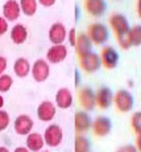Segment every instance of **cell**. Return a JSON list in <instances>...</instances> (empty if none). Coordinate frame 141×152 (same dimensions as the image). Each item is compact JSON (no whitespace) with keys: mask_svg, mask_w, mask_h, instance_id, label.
Returning <instances> with one entry per match:
<instances>
[{"mask_svg":"<svg viewBox=\"0 0 141 152\" xmlns=\"http://www.w3.org/2000/svg\"><path fill=\"white\" fill-rule=\"evenodd\" d=\"M87 34H89L91 42L95 45H103L108 40V29L100 23L91 24L87 29Z\"/></svg>","mask_w":141,"mask_h":152,"instance_id":"obj_1","label":"cell"},{"mask_svg":"<svg viewBox=\"0 0 141 152\" xmlns=\"http://www.w3.org/2000/svg\"><path fill=\"white\" fill-rule=\"evenodd\" d=\"M62 139H63V132L62 128L58 124H50L45 130L44 140H45V144H48L49 147H58L62 143Z\"/></svg>","mask_w":141,"mask_h":152,"instance_id":"obj_2","label":"cell"},{"mask_svg":"<svg viewBox=\"0 0 141 152\" xmlns=\"http://www.w3.org/2000/svg\"><path fill=\"white\" fill-rule=\"evenodd\" d=\"M113 102L116 104V109L121 113H128L133 107V97L128 90H119L113 97Z\"/></svg>","mask_w":141,"mask_h":152,"instance_id":"obj_3","label":"cell"},{"mask_svg":"<svg viewBox=\"0 0 141 152\" xmlns=\"http://www.w3.org/2000/svg\"><path fill=\"white\" fill-rule=\"evenodd\" d=\"M79 64H81V68L86 73H94L100 68V65H102L100 56H98L96 53H94V52H90V53L79 57Z\"/></svg>","mask_w":141,"mask_h":152,"instance_id":"obj_4","label":"cell"},{"mask_svg":"<svg viewBox=\"0 0 141 152\" xmlns=\"http://www.w3.org/2000/svg\"><path fill=\"white\" fill-rule=\"evenodd\" d=\"M32 75H33V80L36 82H44V81L48 80L49 74H50V66L49 62L45 60H37L36 62L32 66Z\"/></svg>","mask_w":141,"mask_h":152,"instance_id":"obj_5","label":"cell"},{"mask_svg":"<svg viewBox=\"0 0 141 152\" xmlns=\"http://www.w3.org/2000/svg\"><path fill=\"white\" fill-rule=\"evenodd\" d=\"M110 25H111V28L113 29V32L116 33V36L123 34V33H127V32H129V29H131L127 17L121 13H112L111 15L110 16Z\"/></svg>","mask_w":141,"mask_h":152,"instance_id":"obj_6","label":"cell"},{"mask_svg":"<svg viewBox=\"0 0 141 152\" xmlns=\"http://www.w3.org/2000/svg\"><path fill=\"white\" fill-rule=\"evenodd\" d=\"M100 61L105 69H115L119 62V54L112 46H104L100 52Z\"/></svg>","mask_w":141,"mask_h":152,"instance_id":"obj_7","label":"cell"},{"mask_svg":"<svg viewBox=\"0 0 141 152\" xmlns=\"http://www.w3.org/2000/svg\"><path fill=\"white\" fill-rule=\"evenodd\" d=\"M78 98H79V104L86 111L94 110V107L96 104V97L95 93L90 87H82L78 91Z\"/></svg>","mask_w":141,"mask_h":152,"instance_id":"obj_8","label":"cell"},{"mask_svg":"<svg viewBox=\"0 0 141 152\" xmlns=\"http://www.w3.org/2000/svg\"><path fill=\"white\" fill-rule=\"evenodd\" d=\"M66 36H67L66 28H65V25L61 24V23H54L50 27V29H49V40H50V42H53L54 45H61V44H63V41L66 40Z\"/></svg>","mask_w":141,"mask_h":152,"instance_id":"obj_9","label":"cell"},{"mask_svg":"<svg viewBox=\"0 0 141 152\" xmlns=\"http://www.w3.org/2000/svg\"><path fill=\"white\" fill-rule=\"evenodd\" d=\"M67 56V48L65 45H53L49 48L46 53V60L50 64H60L66 58Z\"/></svg>","mask_w":141,"mask_h":152,"instance_id":"obj_10","label":"cell"},{"mask_svg":"<svg viewBox=\"0 0 141 152\" xmlns=\"http://www.w3.org/2000/svg\"><path fill=\"white\" fill-rule=\"evenodd\" d=\"M55 104L50 101H44L37 109V116L42 122H50L55 116Z\"/></svg>","mask_w":141,"mask_h":152,"instance_id":"obj_11","label":"cell"},{"mask_svg":"<svg viewBox=\"0 0 141 152\" xmlns=\"http://www.w3.org/2000/svg\"><path fill=\"white\" fill-rule=\"evenodd\" d=\"M20 13H21V8H20L19 1L16 0H7L5 4L3 5V15L7 21H15L19 19Z\"/></svg>","mask_w":141,"mask_h":152,"instance_id":"obj_12","label":"cell"},{"mask_svg":"<svg viewBox=\"0 0 141 152\" xmlns=\"http://www.w3.org/2000/svg\"><path fill=\"white\" fill-rule=\"evenodd\" d=\"M33 128V119L29 115H19L15 121V131L19 135H29Z\"/></svg>","mask_w":141,"mask_h":152,"instance_id":"obj_13","label":"cell"},{"mask_svg":"<svg viewBox=\"0 0 141 152\" xmlns=\"http://www.w3.org/2000/svg\"><path fill=\"white\" fill-rule=\"evenodd\" d=\"M111 121L107 116H98L95 121L92 122V130L96 136H105L110 134L111 131Z\"/></svg>","mask_w":141,"mask_h":152,"instance_id":"obj_14","label":"cell"},{"mask_svg":"<svg viewBox=\"0 0 141 152\" xmlns=\"http://www.w3.org/2000/svg\"><path fill=\"white\" fill-rule=\"evenodd\" d=\"M95 97H96V104H98L100 109H108L113 102L112 91L105 86L100 87V89L95 93Z\"/></svg>","mask_w":141,"mask_h":152,"instance_id":"obj_15","label":"cell"},{"mask_svg":"<svg viewBox=\"0 0 141 152\" xmlns=\"http://www.w3.org/2000/svg\"><path fill=\"white\" fill-rule=\"evenodd\" d=\"M92 127L90 115L86 111H78L75 114V131L77 132H86Z\"/></svg>","mask_w":141,"mask_h":152,"instance_id":"obj_16","label":"cell"},{"mask_svg":"<svg viewBox=\"0 0 141 152\" xmlns=\"http://www.w3.org/2000/svg\"><path fill=\"white\" fill-rule=\"evenodd\" d=\"M55 104H57L60 109H69L73 104V94L69 89L62 87L57 91L55 94Z\"/></svg>","mask_w":141,"mask_h":152,"instance_id":"obj_17","label":"cell"},{"mask_svg":"<svg viewBox=\"0 0 141 152\" xmlns=\"http://www.w3.org/2000/svg\"><path fill=\"white\" fill-rule=\"evenodd\" d=\"M91 46H92V42H91L90 37L87 33H81L77 36V42H75V49H77V53L79 57L87 54L91 52Z\"/></svg>","mask_w":141,"mask_h":152,"instance_id":"obj_18","label":"cell"},{"mask_svg":"<svg viewBox=\"0 0 141 152\" xmlns=\"http://www.w3.org/2000/svg\"><path fill=\"white\" fill-rule=\"evenodd\" d=\"M84 7H86V11L91 16L99 17L105 11V1L104 0H86Z\"/></svg>","mask_w":141,"mask_h":152,"instance_id":"obj_19","label":"cell"},{"mask_svg":"<svg viewBox=\"0 0 141 152\" xmlns=\"http://www.w3.org/2000/svg\"><path fill=\"white\" fill-rule=\"evenodd\" d=\"M44 144H45V140L44 136L40 135L37 132H31L26 138V148L32 152H39L42 150Z\"/></svg>","mask_w":141,"mask_h":152,"instance_id":"obj_20","label":"cell"},{"mask_svg":"<svg viewBox=\"0 0 141 152\" xmlns=\"http://www.w3.org/2000/svg\"><path fill=\"white\" fill-rule=\"evenodd\" d=\"M31 70H32V66H31V64H29V61L26 60V58L21 57V58H17V60L15 61L13 72L17 77H20V78L28 77V74H29Z\"/></svg>","mask_w":141,"mask_h":152,"instance_id":"obj_21","label":"cell"},{"mask_svg":"<svg viewBox=\"0 0 141 152\" xmlns=\"http://www.w3.org/2000/svg\"><path fill=\"white\" fill-rule=\"evenodd\" d=\"M11 39L15 44L20 45V44H24L28 39V31L23 24H16L11 31Z\"/></svg>","mask_w":141,"mask_h":152,"instance_id":"obj_22","label":"cell"},{"mask_svg":"<svg viewBox=\"0 0 141 152\" xmlns=\"http://www.w3.org/2000/svg\"><path fill=\"white\" fill-rule=\"evenodd\" d=\"M20 8L26 16H33L37 11V0H20Z\"/></svg>","mask_w":141,"mask_h":152,"instance_id":"obj_23","label":"cell"},{"mask_svg":"<svg viewBox=\"0 0 141 152\" xmlns=\"http://www.w3.org/2000/svg\"><path fill=\"white\" fill-rule=\"evenodd\" d=\"M129 39H131L132 46L141 45V25L136 24L129 29Z\"/></svg>","mask_w":141,"mask_h":152,"instance_id":"obj_24","label":"cell"},{"mask_svg":"<svg viewBox=\"0 0 141 152\" xmlns=\"http://www.w3.org/2000/svg\"><path fill=\"white\" fill-rule=\"evenodd\" d=\"M90 151V142L84 136L78 135L75 138V152H89Z\"/></svg>","mask_w":141,"mask_h":152,"instance_id":"obj_25","label":"cell"},{"mask_svg":"<svg viewBox=\"0 0 141 152\" xmlns=\"http://www.w3.org/2000/svg\"><path fill=\"white\" fill-rule=\"evenodd\" d=\"M12 85H13V80L11 75H8V74L0 75V91L1 93H7L12 87Z\"/></svg>","mask_w":141,"mask_h":152,"instance_id":"obj_26","label":"cell"},{"mask_svg":"<svg viewBox=\"0 0 141 152\" xmlns=\"http://www.w3.org/2000/svg\"><path fill=\"white\" fill-rule=\"evenodd\" d=\"M131 124L132 128L136 134H141V111H137L132 115L131 118Z\"/></svg>","mask_w":141,"mask_h":152,"instance_id":"obj_27","label":"cell"},{"mask_svg":"<svg viewBox=\"0 0 141 152\" xmlns=\"http://www.w3.org/2000/svg\"><path fill=\"white\" fill-rule=\"evenodd\" d=\"M117 37V41H119V45L121 46L123 49H129L132 46L131 44V39H129V32H127V33H123V34H119Z\"/></svg>","mask_w":141,"mask_h":152,"instance_id":"obj_28","label":"cell"},{"mask_svg":"<svg viewBox=\"0 0 141 152\" xmlns=\"http://www.w3.org/2000/svg\"><path fill=\"white\" fill-rule=\"evenodd\" d=\"M9 126V114L4 110H0V131H4Z\"/></svg>","mask_w":141,"mask_h":152,"instance_id":"obj_29","label":"cell"},{"mask_svg":"<svg viewBox=\"0 0 141 152\" xmlns=\"http://www.w3.org/2000/svg\"><path fill=\"white\" fill-rule=\"evenodd\" d=\"M116 152H139V151H137V148L134 147V145L127 144V145H123V147L117 148Z\"/></svg>","mask_w":141,"mask_h":152,"instance_id":"obj_30","label":"cell"},{"mask_svg":"<svg viewBox=\"0 0 141 152\" xmlns=\"http://www.w3.org/2000/svg\"><path fill=\"white\" fill-rule=\"evenodd\" d=\"M7 31H8V21L4 17H0V36H3Z\"/></svg>","mask_w":141,"mask_h":152,"instance_id":"obj_31","label":"cell"},{"mask_svg":"<svg viewBox=\"0 0 141 152\" xmlns=\"http://www.w3.org/2000/svg\"><path fill=\"white\" fill-rule=\"evenodd\" d=\"M69 41H70V45L75 46V42H77V32H75L74 28H71L69 32Z\"/></svg>","mask_w":141,"mask_h":152,"instance_id":"obj_32","label":"cell"},{"mask_svg":"<svg viewBox=\"0 0 141 152\" xmlns=\"http://www.w3.org/2000/svg\"><path fill=\"white\" fill-rule=\"evenodd\" d=\"M5 69H7V58L0 56V75L5 72Z\"/></svg>","mask_w":141,"mask_h":152,"instance_id":"obj_33","label":"cell"},{"mask_svg":"<svg viewBox=\"0 0 141 152\" xmlns=\"http://www.w3.org/2000/svg\"><path fill=\"white\" fill-rule=\"evenodd\" d=\"M40 4L44 5V7H52V5H54L55 0H39Z\"/></svg>","mask_w":141,"mask_h":152,"instance_id":"obj_34","label":"cell"},{"mask_svg":"<svg viewBox=\"0 0 141 152\" xmlns=\"http://www.w3.org/2000/svg\"><path fill=\"white\" fill-rule=\"evenodd\" d=\"M136 148L137 151L141 152V134H137V139H136Z\"/></svg>","mask_w":141,"mask_h":152,"instance_id":"obj_35","label":"cell"},{"mask_svg":"<svg viewBox=\"0 0 141 152\" xmlns=\"http://www.w3.org/2000/svg\"><path fill=\"white\" fill-rule=\"evenodd\" d=\"M136 10H137V13H139V17L141 19V0H137V7H136Z\"/></svg>","mask_w":141,"mask_h":152,"instance_id":"obj_36","label":"cell"},{"mask_svg":"<svg viewBox=\"0 0 141 152\" xmlns=\"http://www.w3.org/2000/svg\"><path fill=\"white\" fill-rule=\"evenodd\" d=\"M15 152H29V150L26 147H17L16 150H15Z\"/></svg>","mask_w":141,"mask_h":152,"instance_id":"obj_37","label":"cell"},{"mask_svg":"<svg viewBox=\"0 0 141 152\" xmlns=\"http://www.w3.org/2000/svg\"><path fill=\"white\" fill-rule=\"evenodd\" d=\"M3 106H4V98H3L1 95H0V109H1Z\"/></svg>","mask_w":141,"mask_h":152,"instance_id":"obj_38","label":"cell"},{"mask_svg":"<svg viewBox=\"0 0 141 152\" xmlns=\"http://www.w3.org/2000/svg\"><path fill=\"white\" fill-rule=\"evenodd\" d=\"M0 152H9V151H8V148H5V147H0Z\"/></svg>","mask_w":141,"mask_h":152,"instance_id":"obj_39","label":"cell"},{"mask_svg":"<svg viewBox=\"0 0 141 152\" xmlns=\"http://www.w3.org/2000/svg\"><path fill=\"white\" fill-rule=\"evenodd\" d=\"M42 152H49V151H42Z\"/></svg>","mask_w":141,"mask_h":152,"instance_id":"obj_40","label":"cell"}]
</instances>
